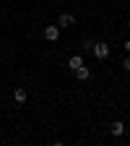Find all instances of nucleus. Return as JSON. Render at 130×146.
<instances>
[{
    "label": "nucleus",
    "instance_id": "nucleus-3",
    "mask_svg": "<svg viewBox=\"0 0 130 146\" xmlns=\"http://www.w3.org/2000/svg\"><path fill=\"white\" fill-rule=\"evenodd\" d=\"M73 24H76V16H70V13H60L57 16V26L60 29H70Z\"/></svg>",
    "mask_w": 130,
    "mask_h": 146
},
{
    "label": "nucleus",
    "instance_id": "nucleus-11",
    "mask_svg": "<svg viewBox=\"0 0 130 146\" xmlns=\"http://www.w3.org/2000/svg\"><path fill=\"white\" fill-rule=\"evenodd\" d=\"M125 128H130V125H125Z\"/></svg>",
    "mask_w": 130,
    "mask_h": 146
},
{
    "label": "nucleus",
    "instance_id": "nucleus-1",
    "mask_svg": "<svg viewBox=\"0 0 130 146\" xmlns=\"http://www.w3.org/2000/svg\"><path fill=\"white\" fill-rule=\"evenodd\" d=\"M91 52H94V58H96V60H107L109 55H112V50H109V44H107V42H94Z\"/></svg>",
    "mask_w": 130,
    "mask_h": 146
},
{
    "label": "nucleus",
    "instance_id": "nucleus-8",
    "mask_svg": "<svg viewBox=\"0 0 130 146\" xmlns=\"http://www.w3.org/2000/svg\"><path fill=\"white\" fill-rule=\"evenodd\" d=\"M122 68H125V70H127V73H130V55H127V58H125V60H122Z\"/></svg>",
    "mask_w": 130,
    "mask_h": 146
},
{
    "label": "nucleus",
    "instance_id": "nucleus-10",
    "mask_svg": "<svg viewBox=\"0 0 130 146\" xmlns=\"http://www.w3.org/2000/svg\"><path fill=\"white\" fill-rule=\"evenodd\" d=\"M127 29H130V18H127Z\"/></svg>",
    "mask_w": 130,
    "mask_h": 146
},
{
    "label": "nucleus",
    "instance_id": "nucleus-5",
    "mask_svg": "<svg viewBox=\"0 0 130 146\" xmlns=\"http://www.w3.org/2000/svg\"><path fill=\"white\" fill-rule=\"evenodd\" d=\"M73 76H76L78 81H88V76H91V70H88L86 65H78L76 70H73Z\"/></svg>",
    "mask_w": 130,
    "mask_h": 146
},
{
    "label": "nucleus",
    "instance_id": "nucleus-9",
    "mask_svg": "<svg viewBox=\"0 0 130 146\" xmlns=\"http://www.w3.org/2000/svg\"><path fill=\"white\" fill-rule=\"evenodd\" d=\"M125 52H127V55H130V39H127V42H125Z\"/></svg>",
    "mask_w": 130,
    "mask_h": 146
},
{
    "label": "nucleus",
    "instance_id": "nucleus-2",
    "mask_svg": "<svg viewBox=\"0 0 130 146\" xmlns=\"http://www.w3.org/2000/svg\"><path fill=\"white\" fill-rule=\"evenodd\" d=\"M60 31H63V29H60L57 24H49V26L44 29V39H47V42H57V39H60Z\"/></svg>",
    "mask_w": 130,
    "mask_h": 146
},
{
    "label": "nucleus",
    "instance_id": "nucleus-6",
    "mask_svg": "<svg viewBox=\"0 0 130 146\" xmlns=\"http://www.w3.org/2000/svg\"><path fill=\"white\" fill-rule=\"evenodd\" d=\"M109 131H112V136H122L125 133V123L122 120H115L112 125H109Z\"/></svg>",
    "mask_w": 130,
    "mask_h": 146
},
{
    "label": "nucleus",
    "instance_id": "nucleus-4",
    "mask_svg": "<svg viewBox=\"0 0 130 146\" xmlns=\"http://www.w3.org/2000/svg\"><path fill=\"white\" fill-rule=\"evenodd\" d=\"M13 99H16V104H24V102L29 99V91H26L24 86H16V91H13Z\"/></svg>",
    "mask_w": 130,
    "mask_h": 146
},
{
    "label": "nucleus",
    "instance_id": "nucleus-7",
    "mask_svg": "<svg viewBox=\"0 0 130 146\" xmlns=\"http://www.w3.org/2000/svg\"><path fill=\"white\" fill-rule=\"evenodd\" d=\"M78 65H83V58H81V55H73V58L68 60V68H70V70H76Z\"/></svg>",
    "mask_w": 130,
    "mask_h": 146
}]
</instances>
